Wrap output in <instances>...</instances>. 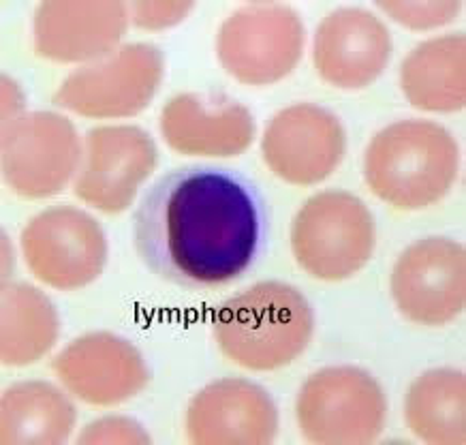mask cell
<instances>
[{"instance_id":"obj_20","label":"cell","mask_w":466,"mask_h":445,"mask_svg":"<svg viewBox=\"0 0 466 445\" xmlns=\"http://www.w3.org/2000/svg\"><path fill=\"white\" fill-rule=\"evenodd\" d=\"M60 317L50 298L28 283H5L0 291V359L5 367H28L52 351Z\"/></svg>"},{"instance_id":"obj_18","label":"cell","mask_w":466,"mask_h":445,"mask_svg":"<svg viewBox=\"0 0 466 445\" xmlns=\"http://www.w3.org/2000/svg\"><path fill=\"white\" fill-rule=\"evenodd\" d=\"M400 88L424 112H460L466 106V36L451 33L421 41L400 66Z\"/></svg>"},{"instance_id":"obj_22","label":"cell","mask_w":466,"mask_h":445,"mask_svg":"<svg viewBox=\"0 0 466 445\" xmlns=\"http://www.w3.org/2000/svg\"><path fill=\"white\" fill-rule=\"evenodd\" d=\"M377 7L391 20L410 30H431L456 20L462 9L460 0H437V3H409V0H379Z\"/></svg>"},{"instance_id":"obj_14","label":"cell","mask_w":466,"mask_h":445,"mask_svg":"<svg viewBox=\"0 0 466 445\" xmlns=\"http://www.w3.org/2000/svg\"><path fill=\"white\" fill-rule=\"evenodd\" d=\"M128 22V5L120 0H46L33 15L35 54L54 63H95L118 50Z\"/></svg>"},{"instance_id":"obj_16","label":"cell","mask_w":466,"mask_h":445,"mask_svg":"<svg viewBox=\"0 0 466 445\" xmlns=\"http://www.w3.org/2000/svg\"><path fill=\"white\" fill-rule=\"evenodd\" d=\"M184 426L198 445H266L279 432V410L259 383L229 377L193 396Z\"/></svg>"},{"instance_id":"obj_15","label":"cell","mask_w":466,"mask_h":445,"mask_svg":"<svg viewBox=\"0 0 466 445\" xmlns=\"http://www.w3.org/2000/svg\"><path fill=\"white\" fill-rule=\"evenodd\" d=\"M391 35L381 17L361 7L329 11L317 26L312 63L317 76L340 90L370 86L388 69Z\"/></svg>"},{"instance_id":"obj_6","label":"cell","mask_w":466,"mask_h":445,"mask_svg":"<svg viewBox=\"0 0 466 445\" xmlns=\"http://www.w3.org/2000/svg\"><path fill=\"white\" fill-rule=\"evenodd\" d=\"M306 28L289 5L255 3L236 9L220 24L218 63L247 86H272L291 76L304 54Z\"/></svg>"},{"instance_id":"obj_5","label":"cell","mask_w":466,"mask_h":445,"mask_svg":"<svg viewBox=\"0 0 466 445\" xmlns=\"http://www.w3.org/2000/svg\"><path fill=\"white\" fill-rule=\"evenodd\" d=\"M299 435L319 445H361L381 435L388 399L375 377L358 367H325L299 388Z\"/></svg>"},{"instance_id":"obj_8","label":"cell","mask_w":466,"mask_h":445,"mask_svg":"<svg viewBox=\"0 0 466 445\" xmlns=\"http://www.w3.org/2000/svg\"><path fill=\"white\" fill-rule=\"evenodd\" d=\"M84 142L76 125L56 112H26L3 125L0 166L3 178L24 199L63 193L76 180Z\"/></svg>"},{"instance_id":"obj_7","label":"cell","mask_w":466,"mask_h":445,"mask_svg":"<svg viewBox=\"0 0 466 445\" xmlns=\"http://www.w3.org/2000/svg\"><path fill=\"white\" fill-rule=\"evenodd\" d=\"M163 77L165 58L157 46L127 44L69 73L52 101L84 118H131L150 106Z\"/></svg>"},{"instance_id":"obj_3","label":"cell","mask_w":466,"mask_h":445,"mask_svg":"<svg viewBox=\"0 0 466 445\" xmlns=\"http://www.w3.org/2000/svg\"><path fill=\"white\" fill-rule=\"evenodd\" d=\"M460 169V148L432 120H398L377 133L364 155L368 188L398 210H424L450 193Z\"/></svg>"},{"instance_id":"obj_21","label":"cell","mask_w":466,"mask_h":445,"mask_svg":"<svg viewBox=\"0 0 466 445\" xmlns=\"http://www.w3.org/2000/svg\"><path fill=\"white\" fill-rule=\"evenodd\" d=\"M466 379L462 370L432 369L410 383L404 399L409 430L432 445H464Z\"/></svg>"},{"instance_id":"obj_9","label":"cell","mask_w":466,"mask_h":445,"mask_svg":"<svg viewBox=\"0 0 466 445\" xmlns=\"http://www.w3.org/2000/svg\"><path fill=\"white\" fill-rule=\"evenodd\" d=\"M20 245L35 278L60 291L95 283L107 264L106 231L76 206H54L30 218Z\"/></svg>"},{"instance_id":"obj_10","label":"cell","mask_w":466,"mask_h":445,"mask_svg":"<svg viewBox=\"0 0 466 445\" xmlns=\"http://www.w3.org/2000/svg\"><path fill=\"white\" fill-rule=\"evenodd\" d=\"M157 166L158 150L150 133L133 125L95 126L84 137L73 195L106 215H120L131 208Z\"/></svg>"},{"instance_id":"obj_1","label":"cell","mask_w":466,"mask_h":445,"mask_svg":"<svg viewBox=\"0 0 466 445\" xmlns=\"http://www.w3.org/2000/svg\"><path fill=\"white\" fill-rule=\"evenodd\" d=\"M263 204L247 178L217 167H176L144 193L133 215L142 264L191 291L225 288L263 245Z\"/></svg>"},{"instance_id":"obj_12","label":"cell","mask_w":466,"mask_h":445,"mask_svg":"<svg viewBox=\"0 0 466 445\" xmlns=\"http://www.w3.org/2000/svg\"><path fill=\"white\" fill-rule=\"evenodd\" d=\"M261 155L276 178L312 187L329 178L347 155V133L339 116L315 103H296L269 120Z\"/></svg>"},{"instance_id":"obj_24","label":"cell","mask_w":466,"mask_h":445,"mask_svg":"<svg viewBox=\"0 0 466 445\" xmlns=\"http://www.w3.org/2000/svg\"><path fill=\"white\" fill-rule=\"evenodd\" d=\"M195 9V3L182 0V3H152V0H139L128 7L131 22L142 30H165L184 22Z\"/></svg>"},{"instance_id":"obj_11","label":"cell","mask_w":466,"mask_h":445,"mask_svg":"<svg viewBox=\"0 0 466 445\" xmlns=\"http://www.w3.org/2000/svg\"><path fill=\"white\" fill-rule=\"evenodd\" d=\"M391 298L404 319L439 328L462 315L466 304V251L451 238L415 240L391 270Z\"/></svg>"},{"instance_id":"obj_23","label":"cell","mask_w":466,"mask_h":445,"mask_svg":"<svg viewBox=\"0 0 466 445\" xmlns=\"http://www.w3.org/2000/svg\"><path fill=\"white\" fill-rule=\"evenodd\" d=\"M82 445H101V443H125V445H148L150 435L144 426L127 416H107L95 420L86 426L77 439Z\"/></svg>"},{"instance_id":"obj_19","label":"cell","mask_w":466,"mask_h":445,"mask_svg":"<svg viewBox=\"0 0 466 445\" xmlns=\"http://www.w3.org/2000/svg\"><path fill=\"white\" fill-rule=\"evenodd\" d=\"M76 424V405L47 381L14 383L0 396V441L5 445L63 443Z\"/></svg>"},{"instance_id":"obj_4","label":"cell","mask_w":466,"mask_h":445,"mask_svg":"<svg viewBox=\"0 0 466 445\" xmlns=\"http://www.w3.org/2000/svg\"><path fill=\"white\" fill-rule=\"evenodd\" d=\"M375 218L358 195L321 191L304 201L291 223V251L312 278H351L372 259Z\"/></svg>"},{"instance_id":"obj_13","label":"cell","mask_w":466,"mask_h":445,"mask_svg":"<svg viewBox=\"0 0 466 445\" xmlns=\"http://www.w3.org/2000/svg\"><path fill=\"white\" fill-rule=\"evenodd\" d=\"M52 369L66 392L92 407L120 405L150 383V369L137 347L112 332L71 340L54 358Z\"/></svg>"},{"instance_id":"obj_17","label":"cell","mask_w":466,"mask_h":445,"mask_svg":"<svg viewBox=\"0 0 466 445\" xmlns=\"http://www.w3.org/2000/svg\"><path fill=\"white\" fill-rule=\"evenodd\" d=\"M158 129L177 155L231 158L255 142L250 109L225 95L182 93L165 103Z\"/></svg>"},{"instance_id":"obj_2","label":"cell","mask_w":466,"mask_h":445,"mask_svg":"<svg viewBox=\"0 0 466 445\" xmlns=\"http://www.w3.org/2000/svg\"><path fill=\"white\" fill-rule=\"evenodd\" d=\"M315 315L302 291L280 280H263L214 315V339L229 362L248 370L289 367L310 345Z\"/></svg>"}]
</instances>
